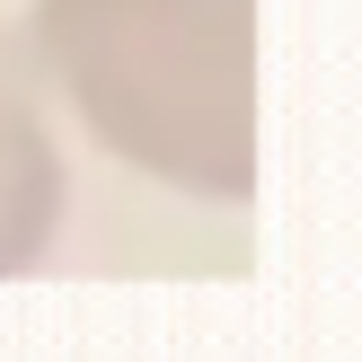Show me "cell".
Instances as JSON below:
<instances>
[{
  "label": "cell",
  "instance_id": "1",
  "mask_svg": "<svg viewBox=\"0 0 362 362\" xmlns=\"http://www.w3.org/2000/svg\"><path fill=\"white\" fill-rule=\"evenodd\" d=\"M18 53L133 177L257 194V0H27Z\"/></svg>",
  "mask_w": 362,
  "mask_h": 362
},
{
  "label": "cell",
  "instance_id": "2",
  "mask_svg": "<svg viewBox=\"0 0 362 362\" xmlns=\"http://www.w3.org/2000/svg\"><path fill=\"white\" fill-rule=\"evenodd\" d=\"M71 212V159L53 141L45 80L0 35V274H27Z\"/></svg>",
  "mask_w": 362,
  "mask_h": 362
}]
</instances>
